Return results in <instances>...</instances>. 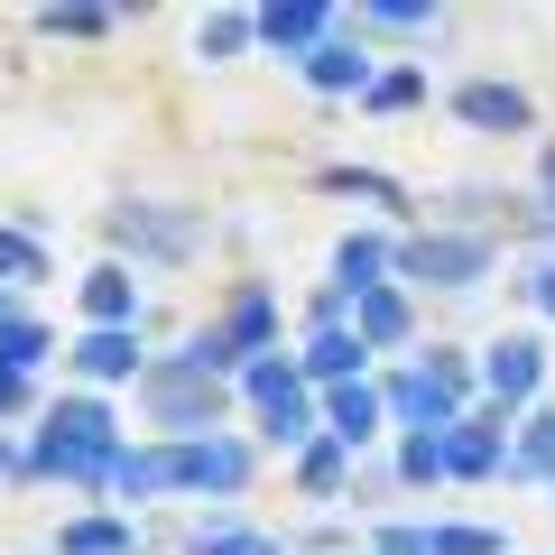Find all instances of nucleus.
<instances>
[{
    "mask_svg": "<svg viewBox=\"0 0 555 555\" xmlns=\"http://www.w3.org/2000/svg\"><path fill=\"white\" fill-rule=\"evenodd\" d=\"M38 463L47 473H75V481H112V416L93 408V398H75V408H56L47 416V444H38Z\"/></svg>",
    "mask_w": 555,
    "mask_h": 555,
    "instance_id": "f257e3e1",
    "label": "nucleus"
},
{
    "mask_svg": "<svg viewBox=\"0 0 555 555\" xmlns=\"http://www.w3.org/2000/svg\"><path fill=\"white\" fill-rule=\"evenodd\" d=\"M389 398H398V416H416V426H426V436H444V426H454V398H463V361L436 352L426 371L389 379Z\"/></svg>",
    "mask_w": 555,
    "mask_h": 555,
    "instance_id": "f03ea898",
    "label": "nucleus"
},
{
    "mask_svg": "<svg viewBox=\"0 0 555 555\" xmlns=\"http://www.w3.org/2000/svg\"><path fill=\"white\" fill-rule=\"evenodd\" d=\"M149 408L167 416V426H214V408H222V389L195 371V361H177V371H158L149 379Z\"/></svg>",
    "mask_w": 555,
    "mask_h": 555,
    "instance_id": "7ed1b4c3",
    "label": "nucleus"
},
{
    "mask_svg": "<svg viewBox=\"0 0 555 555\" xmlns=\"http://www.w3.org/2000/svg\"><path fill=\"white\" fill-rule=\"evenodd\" d=\"M491 269V241H416L408 250V278H436V287H473Z\"/></svg>",
    "mask_w": 555,
    "mask_h": 555,
    "instance_id": "20e7f679",
    "label": "nucleus"
},
{
    "mask_svg": "<svg viewBox=\"0 0 555 555\" xmlns=\"http://www.w3.org/2000/svg\"><path fill=\"white\" fill-rule=\"evenodd\" d=\"M537 371H546V352H537L528 334H509V343L491 352V371H481V379H491V398H500V408H518V398L537 389Z\"/></svg>",
    "mask_w": 555,
    "mask_h": 555,
    "instance_id": "39448f33",
    "label": "nucleus"
},
{
    "mask_svg": "<svg viewBox=\"0 0 555 555\" xmlns=\"http://www.w3.org/2000/svg\"><path fill=\"white\" fill-rule=\"evenodd\" d=\"M250 398L269 408V436H306V389L278 371V361H259V371H250Z\"/></svg>",
    "mask_w": 555,
    "mask_h": 555,
    "instance_id": "423d86ee",
    "label": "nucleus"
},
{
    "mask_svg": "<svg viewBox=\"0 0 555 555\" xmlns=\"http://www.w3.org/2000/svg\"><path fill=\"white\" fill-rule=\"evenodd\" d=\"M177 481H214V491H241V481H250V454H241V444H185L177 454Z\"/></svg>",
    "mask_w": 555,
    "mask_h": 555,
    "instance_id": "0eeeda50",
    "label": "nucleus"
},
{
    "mask_svg": "<svg viewBox=\"0 0 555 555\" xmlns=\"http://www.w3.org/2000/svg\"><path fill=\"white\" fill-rule=\"evenodd\" d=\"M491 426H500V416H454V426H444V473H491V463H500Z\"/></svg>",
    "mask_w": 555,
    "mask_h": 555,
    "instance_id": "6e6552de",
    "label": "nucleus"
},
{
    "mask_svg": "<svg viewBox=\"0 0 555 555\" xmlns=\"http://www.w3.org/2000/svg\"><path fill=\"white\" fill-rule=\"evenodd\" d=\"M463 120H473V130H518V120H528V93H509V83H473V93H463Z\"/></svg>",
    "mask_w": 555,
    "mask_h": 555,
    "instance_id": "1a4fd4ad",
    "label": "nucleus"
},
{
    "mask_svg": "<svg viewBox=\"0 0 555 555\" xmlns=\"http://www.w3.org/2000/svg\"><path fill=\"white\" fill-rule=\"evenodd\" d=\"M371 416H379V398H371V389H334L324 426H334V444H361V436H371Z\"/></svg>",
    "mask_w": 555,
    "mask_h": 555,
    "instance_id": "9d476101",
    "label": "nucleus"
},
{
    "mask_svg": "<svg viewBox=\"0 0 555 555\" xmlns=\"http://www.w3.org/2000/svg\"><path fill=\"white\" fill-rule=\"evenodd\" d=\"M352 324H361L371 343H398V334H408V306H398L389 287H371V297H352Z\"/></svg>",
    "mask_w": 555,
    "mask_h": 555,
    "instance_id": "9b49d317",
    "label": "nucleus"
},
{
    "mask_svg": "<svg viewBox=\"0 0 555 555\" xmlns=\"http://www.w3.org/2000/svg\"><path fill=\"white\" fill-rule=\"evenodd\" d=\"M315 28H324L315 0H287V10H269V20H259V38H269V47H306Z\"/></svg>",
    "mask_w": 555,
    "mask_h": 555,
    "instance_id": "f8f14e48",
    "label": "nucleus"
},
{
    "mask_svg": "<svg viewBox=\"0 0 555 555\" xmlns=\"http://www.w3.org/2000/svg\"><path fill=\"white\" fill-rule=\"evenodd\" d=\"M269 334V287H241L232 297V324H222V352H241V343Z\"/></svg>",
    "mask_w": 555,
    "mask_h": 555,
    "instance_id": "ddd939ff",
    "label": "nucleus"
},
{
    "mask_svg": "<svg viewBox=\"0 0 555 555\" xmlns=\"http://www.w3.org/2000/svg\"><path fill=\"white\" fill-rule=\"evenodd\" d=\"M83 306H93V324H102V334H112V324H120V315H130V306H139V297H130V278H120V269H102V278H93V287H83Z\"/></svg>",
    "mask_w": 555,
    "mask_h": 555,
    "instance_id": "4468645a",
    "label": "nucleus"
},
{
    "mask_svg": "<svg viewBox=\"0 0 555 555\" xmlns=\"http://www.w3.org/2000/svg\"><path fill=\"white\" fill-rule=\"evenodd\" d=\"M75 361H83V371H93V379H120V371H130V361H139V343H130V334H93V343H83Z\"/></svg>",
    "mask_w": 555,
    "mask_h": 555,
    "instance_id": "2eb2a0df",
    "label": "nucleus"
},
{
    "mask_svg": "<svg viewBox=\"0 0 555 555\" xmlns=\"http://www.w3.org/2000/svg\"><path fill=\"white\" fill-rule=\"evenodd\" d=\"M334 269H343V297H371V287H379V241H343V259H334Z\"/></svg>",
    "mask_w": 555,
    "mask_h": 555,
    "instance_id": "dca6fc26",
    "label": "nucleus"
},
{
    "mask_svg": "<svg viewBox=\"0 0 555 555\" xmlns=\"http://www.w3.org/2000/svg\"><path fill=\"white\" fill-rule=\"evenodd\" d=\"M120 241H149V250H185V222H167V214H120Z\"/></svg>",
    "mask_w": 555,
    "mask_h": 555,
    "instance_id": "f3484780",
    "label": "nucleus"
},
{
    "mask_svg": "<svg viewBox=\"0 0 555 555\" xmlns=\"http://www.w3.org/2000/svg\"><path fill=\"white\" fill-rule=\"evenodd\" d=\"M343 361H361V334H334V324H324V334H315V352H306V371H324V379H334Z\"/></svg>",
    "mask_w": 555,
    "mask_h": 555,
    "instance_id": "a211bd4d",
    "label": "nucleus"
},
{
    "mask_svg": "<svg viewBox=\"0 0 555 555\" xmlns=\"http://www.w3.org/2000/svg\"><path fill=\"white\" fill-rule=\"evenodd\" d=\"M518 473H555V416H537V426H528V444H518Z\"/></svg>",
    "mask_w": 555,
    "mask_h": 555,
    "instance_id": "6ab92c4d",
    "label": "nucleus"
},
{
    "mask_svg": "<svg viewBox=\"0 0 555 555\" xmlns=\"http://www.w3.org/2000/svg\"><path fill=\"white\" fill-rule=\"evenodd\" d=\"M65 546H75V555H120V546H130V528L93 518V528H65Z\"/></svg>",
    "mask_w": 555,
    "mask_h": 555,
    "instance_id": "aec40b11",
    "label": "nucleus"
},
{
    "mask_svg": "<svg viewBox=\"0 0 555 555\" xmlns=\"http://www.w3.org/2000/svg\"><path fill=\"white\" fill-rule=\"evenodd\" d=\"M315 83H361V47H315Z\"/></svg>",
    "mask_w": 555,
    "mask_h": 555,
    "instance_id": "412c9836",
    "label": "nucleus"
},
{
    "mask_svg": "<svg viewBox=\"0 0 555 555\" xmlns=\"http://www.w3.org/2000/svg\"><path fill=\"white\" fill-rule=\"evenodd\" d=\"M426 555H500V537H481V528H444V537H426Z\"/></svg>",
    "mask_w": 555,
    "mask_h": 555,
    "instance_id": "4be33fe9",
    "label": "nucleus"
},
{
    "mask_svg": "<svg viewBox=\"0 0 555 555\" xmlns=\"http://www.w3.org/2000/svg\"><path fill=\"white\" fill-rule=\"evenodd\" d=\"M47 259H38V241H20V232H0V278H38Z\"/></svg>",
    "mask_w": 555,
    "mask_h": 555,
    "instance_id": "5701e85b",
    "label": "nucleus"
},
{
    "mask_svg": "<svg viewBox=\"0 0 555 555\" xmlns=\"http://www.w3.org/2000/svg\"><path fill=\"white\" fill-rule=\"evenodd\" d=\"M334 473H343V444H315V454H306V481H315V491H334Z\"/></svg>",
    "mask_w": 555,
    "mask_h": 555,
    "instance_id": "b1692460",
    "label": "nucleus"
},
{
    "mask_svg": "<svg viewBox=\"0 0 555 555\" xmlns=\"http://www.w3.org/2000/svg\"><path fill=\"white\" fill-rule=\"evenodd\" d=\"M371 102H379V112H398V102H416V75H389V83H371Z\"/></svg>",
    "mask_w": 555,
    "mask_h": 555,
    "instance_id": "393cba45",
    "label": "nucleus"
},
{
    "mask_svg": "<svg viewBox=\"0 0 555 555\" xmlns=\"http://www.w3.org/2000/svg\"><path fill=\"white\" fill-rule=\"evenodd\" d=\"M195 555H278L269 537H214V546H195Z\"/></svg>",
    "mask_w": 555,
    "mask_h": 555,
    "instance_id": "a878e982",
    "label": "nucleus"
},
{
    "mask_svg": "<svg viewBox=\"0 0 555 555\" xmlns=\"http://www.w3.org/2000/svg\"><path fill=\"white\" fill-rule=\"evenodd\" d=\"M537 306H546V315H555V269H537Z\"/></svg>",
    "mask_w": 555,
    "mask_h": 555,
    "instance_id": "bb28decb",
    "label": "nucleus"
}]
</instances>
